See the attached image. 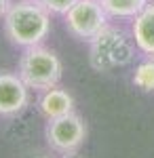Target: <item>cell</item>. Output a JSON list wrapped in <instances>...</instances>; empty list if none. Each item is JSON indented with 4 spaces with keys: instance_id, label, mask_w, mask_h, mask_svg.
Masks as SVG:
<instances>
[{
    "instance_id": "cell-1",
    "label": "cell",
    "mask_w": 154,
    "mask_h": 158,
    "mask_svg": "<svg viewBox=\"0 0 154 158\" xmlns=\"http://www.w3.org/2000/svg\"><path fill=\"white\" fill-rule=\"evenodd\" d=\"M51 32V13L40 0H17L4 15V34L15 47H36Z\"/></svg>"
},
{
    "instance_id": "cell-2",
    "label": "cell",
    "mask_w": 154,
    "mask_h": 158,
    "mask_svg": "<svg viewBox=\"0 0 154 158\" xmlns=\"http://www.w3.org/2000/svg\"><path fill=\"white\" fill-rule=\"evenodd\" d=\"M61 72L63 65L57 53L42 44L28 47L19 57V65H17V74L21 76V80L38 93L59 85Z\"/></svg>"
},
{
    "instance_id": "cell-3",
    "label": "cell",
    "mask_w": 154,
    "mask_h": 158,
    "mask_svg": "<svg viewBox=\"0 0 154 158\" xmlns=\"http://www.w3.org/2000/svg\"><path fill=\"white\" fill-rule=\"evenodd\" d=\"M89 44V61L95 72H112L125 68L133 59L131 40L112 25H106Z\"/></svg>"
},
{
    "instance_id": "cell-4",
    "label": "cell",
    "mask_w": 154,
    "mask_h": 158,
    "mask_svg": "<svg viewBox=\"0 0 154 158\" xmlns=\"http://www.w3.org/2000/svg\"><path fill=\"white\" fill-rule=\"evenodd\" d=\"M45 137L53 152H57L61 156L76 154L87 139V124L78 114L70 112L66 116L49 120L47 129H45Z\"/></svg>"
},
{
    "instance_id": "cell-5",
    "label": "cell",
    "mask_w": 154,
    "mask_h": 158,
    "mask_svg": "<svg viewBox=\"0 0 154 158\" xmlns=\"http://www.w3.org/2000/svg\"><path fill=\"white\" fill-rule=\"evenodd\" d=\"M63 17L68 32L83 42H91L108 25V13L99 0H78Z\"/></svg>"
},
{
    "instance_id": "cell-6",
    "label": "cell",
    "mask_w": 154,
    "mask_h": 158,
    "mask_svg": "<svg viewBox=\"0 0 154 158\" xmlns=\"http://www.w3.org/2000/svg\"><path fill=\"white\" fill-rule=\"evenodd\" d=\"M30 103V86L19 74L0 72V118L19 116Z\"/></svg>"
},
{
    "instance_id": "cell-7",
    "label": "cell",
    "mask_w": 154,
    "mask_h": 158,
    "mask_svg": "<svg viewBox=\"0 0 154 158\" xmlns=\"http://www.w3.org/2000/svg\"><path fill=\"white\" fill-rule=\"evenodd\" d=\"M36 108H38L42 118L53 120V118H59V116L74 112V99L68 91L53 86V89H47L40 93V97L36 101Z\"/></svg>"
},
{
    "instance_id": "cell-8",
    "label": "cell",
    "mask_w": 154,
    "mask_h": 158,
    "mask_svg": "<svg viewBox=\"0 0 154 158\" xmlns=\"http://www.w3.org/2000/svg\"><path fill=\"white\" fill-rule=\"evenodd\" d=\"M133 40L142 53L154 55V4H148L133 17Z\"/></svg>"
},
{
    "instance_id": "cell-9",
    "label": "cell",
    "mask_w": 154,
    "mask_h": 158,
    "mask_svg": "<svg viewBox=\"0 0 154 158\" xmlns=\"http://www.w3.org/2000/svg\"><path fill=\"white\" fill-rule=\"evenodd\" d=\"M99 2L106 9L108 17H116V19L135 17L148 6V0H99Z\"/></svg>"
},
{
    "instance_id": "cell-10",
    "label": "cell",
    "mask_w": 154,
    "mask_h": 158,
    "mask_svg": "<svg viewBox=\"0 0 154 158\" xmlns=\"http://www.w3.org/2000/svg\"><path fill=\"white\" fill-rule=\"evenodd\" d=\"M133 85L143 93H154V55H148L142 63H137L133 72Z\"/></svg>"
},
{
    "instance_id": "cell-11",
    "label": "cell",
    "mask_w": 154,
    "mask_h": 158,
    "mask_svg": "<svg viewBox=\"0 0 154 158\" xmlns=\"http://www.w3.org/2000/svg\"><path fill=\"white\" fill-rule=\"evenodd\" d=\"M40 2H42V6H45L49 13H53V15H66L78 0H40Z\"/></svg>"
},
{
    "instance_id": "cell-12",
    "label": "cell",
    "mask_w": 154,
    "mask_h": 158,
    "mask_svg": "<svg viewBox=\"0 0 154 158\" xmlns=\"http://www.w3.org/2000/svg\"><path fill=\"white\" fill-rule=\"evenodd\" d=\"M11 4H13L11 0H0V19H4V15H6V11H9Z\"/></svg>"
},
{
    "instance_id": "cell-13",
    "label": "cell",
    "mask_w": 154,
    "mask_h": 158,
    "mask_svg": "<svg viewBox=\"0 0 154 158\" xmlns=\"http://www.w3.org/2000/svg\"><path fill=\"white\" fill-rule=\"evenodd\" d=\"M25 158H51V156H47V154H36V156H25Z\"/></svg>"
},
{
    "instance_id": "cell-14",
    "label": "cell",
    "mask_w": 154,
    "mask_h": 158,
    "mask_svg": "<svg viewBox=\"0 0 154 158\" xmlns=\"http://www.w3.org/2000/svg\"><path fill=\"white\" fill-rule=\"evenodd\" d=\"M61 158H78V156H74V154H63Z\"/></svg>"
}]
</instances>
